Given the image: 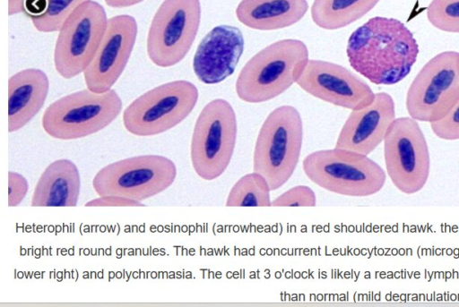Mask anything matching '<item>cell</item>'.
<instances>
[{"instance_id": "6da1fadb", "label": "cell", "mask_w": 459, "mask_h": 307, "mask_svg": "<svg viewBox=\"0 0 459 307\" xmlns=\"http://www.w3.org/2000/svg\"><path fill=\"white\" fill-rule=\"evenodd\" d=\"M346 55L352 69L370 82L394 85L411 72L419 45L401 21L377 16L351 34Z\"/></svg>"}, {"instance_id": "7a4b0ae2", "label": "cell", "mask_w": 459, "mask_h": 307, "mask_svg": "<svg viewBox=\"0 0 459 307\" xmlns=\"http://www.w3.org/2000/svg\"><path fill=\"white\" fill-rule=\"evenodd\" d=\"M307 61L308 50L303 41L273 42L245 64L236 81L237 95L247 103L273 99L297 81Z\"/></svg>"}, {"instance_id": "3957f363", "label": "cell", "mask_w": 459, "mask_h": 307, "mask_svg": "<svg viewBox=\"0 0 459 307\" xmlns=\"http://www.w3.org/2000/svg\"><path fill=\"white\" fill-rule=\"evenodd\" d=\"M302 141L303 123L296 107L281 106L265 118L254 149L253 170L267 180L271 191L281 188L293 175Z\"/></svg>"}, {"instance_id": "277c9868", "label": "cell", "mask_w": 459, "mask_h": 307, "mask_svg": "<svg viewBox=\"0 0 459 307\" xmlns=\"http://www.w3.org/2000/svg\"><path fill=\"white\" fill-rule=\"evenodd\" d=\"M302 168L316 185L345 196L376 194L386 181L384 169L368 155L339 148L308 154L302 161Z\"/></svg>"}, {"instance_id": "5b68a950", "label": "cell", "mask_w": 459, "mask_h": 307, "mask_svg": "<svg viewBox=\"0 0 459 307\" xmlns=\"http://www.w3.org/2000/svg\"><path fill=\"white\" fill-rule=\"evenodd\" d=\"M122 99L114 90L96 93L84 89L65 95L44 111V131L58 140L91 135L109 125L122 111Z\"/></svg>"}, {"instance_id": "8992f818", "label": "cell", "mask_w": 459, "mask_h": 307, "mask_svg": "<svg viewBox=\"0 0 459 307\" xmlns=\"http://www.w3.org/2000/svg\"><path fill=\"white\" fill-rule=\"evenodd\" d=\"M237 118L223 98L208 102L193 130L190 158L196 175L211 181L221 176L231 160L237 140Z\"/></svg>"}, {"instance_id": "52a82bcc", "label": "cell", "mask_w": 459, "mask_h": 307, "mask_svg": "<svg viewBox=\"0 0 459 307\" xmlns=\"http://www.w3.org/2000/svg\"><path fill=\"white\" fill-rule=\"evenodd\" d=\"M197 100L198 90L194 83L186 80L169 81L132 101L123 112V124L133 135H158L185 120Z\"/></svg>"}, {"instance_id": "ba28073f", "label": "cell", "mask_w": 459, "mask_h": 307, "mask_svg": "<svg viewBox=\"0 0 459 307\" xmlns=\"http://www.w3.org/2000/svg\"><path fill=\"white\" fill-rule=\"evenodd\" d=\"M174 162L160 155H141L102 167L92 179L99 196H121L142 201L168 189L175 181Z\"/></svg>"}, {"instance_id": "9c48e42d", "label": "cell", "mask_w": 459, "mask_h": 307, "mask_svg": "<svg viewBox=\"0 0 459 307\" xmlns=\"http://www.w3.org/2000/svg\"><path fill=\"white\" fill-rule=\"evenodd\" d=\"M459 99V52L444 51L420 69L406 94L409 115L420 122L444 118Z\"/></svg>"}, {"instance_id": "30bf717a", "label": "cell", "mask_w": 459, "mask_h": 307, "mask_svg": "<svg viewBox=\"0 0 459 307\" xmlns=\"http://www.w3.org/2000/svg\"><path fill=\"white\" fill-rule=\"evenodd\" d=\"M201 21L200 0H164L151 21L146 49L159 67L179 63L190 50Z\"/></svg>"}, {"instance_id": "8fae6325", "label": "cell", "mask_w": 459, "mask_h": 307, "mask_svg": "<svg viewBox=\"0 0 459 307\" xmlns=\"http://www.w3.org/2000/svg\"><path fill=\"white\" fill-rule=\"evenodd\" d=\"M386 173L403 193L414 194L426 184L430 171L427 141L418 121L395 118L384 139Z\"/></svg>"}, {"instance_id": "7c38bea8", "label": "cell", "mask_w": 459, "mask_h": 307, "mask_svg": "<svg viewBox=\"0 0 459 307\" xmlns=\"http://www.w3.org/2000/svg\"><path fill=\"white\" fill-rule=\"evenodd\" d=\"M104 7L88 0L80 4L58 30L54 49V65L65 79L83 73L92 61L108 24Z\"/></svg>"}, {"instance_id": "4fadbf2b", "label": "cell", "mask_w": 459, "mask_h": 307, "mask_svg": "<svg viewBox=\"0 0 459 307\" xmlns=\"http://www.w3.org/2000/svg\"><path fill=\"white\" fill-rule=\"evenodd\" d=\"M296 83L313 97L351 110L368 106L376 94L347 68L324 60L308 59Z\"/></svg>"}, {"instance_id": "5bb4252c", "label": "cell", "mask_w": 459, "mask_h": 307, "mask_svg": "<svg viewBox=\"0 0 459 307\" xmlns=\"http://www.w3.org/2000/svg\"><path fill=\"white\" fill-rule=\"evenodd\" d=\"M137 32V22L132 15L108 18L100 45L83 72L87 89L96 93L111 90L128 63Z\"/></svg>"}, {"instance_id": "9a60e30c", "label": "cell", "mask_w": 459, "mask_h": 307, "mask_svg": "<svg viewBox=\"0 0 459 307\" xmlns=\"http://www.w3.org/2000/svg\"><path fill=\"white\" fill-rule=\"evenodd\" d=\"M245 40L235 26L221 24L202 38L193 58V70L204 84H217L236 70L244 51Z\"/></svg>"}, {"instance_id": "2e32d148", "label": "cell", "mask_w": 459, "mask_h": 307, "mask_svg": "<svg viewBox=\"0 0 459 307\" xmlns=\"http://www.w3.org/2000/svg\"><path fill=\"white\" fill-rule=\"evenodd\" d=\"M395 119V105L386 92H377L368 106L351 110L338 135L335 148L368 155L382 141Z\"/></svg>"}, {"instance_id": "e0dca14e", "label": "cell", "mask_w": 459, "mask_h": 307, "mask_svg": "<svg viewBox=\"0 0 459 307\" xmlns=\"http://www.w3.org/2000/svg\"><path fill=\"white\" fill-rule=\"evenodd\" d=\"M49 90V81L40 69L27 68L8 81V132L25 126L42 108Z\"/></svg>"}, {"instance_id": "ac0fdd59", "label": "cell", "mask_w": 459, "mask_h": 307, "mask_svg": "<svg viewBox=\"0 0 459 307\" xmlns=\"http://www.w3.org/2000/svg\"><path fill=\"white\" fill-rule=\"evenodd\" d=\"M80 187V174L76 165L66 158L55 160L45 168L36 183L30 205L75 207Z\"/></svg>"}, {"instance_id": "d6986e66", "label": "cell", "mask_w": 459, "mask_h": 307, "mask_svg": "<svg viewBox=\"0 0 459 307\" xmlns=\"http://www.w3.org/2000/svg\"><path fill=\"white\" fill-rule=\"evenodd\" d=\"M307 9V0H241L236 16L248 28L273 30L297 23Z\"/></svg>"}, {"instance_id": "ffe728a7", "label": "cell", "mask_w": 459, "mask_h": 307, "mask_svg": "<svg viewBox=\"0 0 459 307\" xmlns=\"http://www.w3.org/2000/svg\"><path fill=\"white\" fill-rule=\"evenodd\" d=\"M380 0H314L311 17L325 30H338L367 14Z\"/></svg>"}, {"instance_id": "44dd1931", "label": "cell", "mask_w": 459, "mask_h": 307, "mask_svg": "<svg viewBox=\"0 0 459 307\" xmlns=\"http://www.w3.org/2000/svg\"><path fill=\"white\" fill-rule=\"evenodd\" d=\"M88 0H28L23 13L39 32L58 31L67 17Z\"/></svg>"}, {"instance_id": "7402d4cb", "label": "cell", "mask_w": 459, "mask_h": 307, "mask_svg": "<svg viewBox=\"0 0 459 307\" xmlns=\"http://www.w3.org/2000/svg\"><path fill=\"white\" fill-rule=\"evenodd\" d=\"M270 185L259 173L252 172L240 177L230 189L227 207H270Z\"/></svg>"}, {"instance_id": "603a6c76", "label": "cell", "mask_w": 459, "mask_h": 307, "mask_svg": "<svg viewBox=\"0 0 459 307\" xmlns=\"http://www.w3.org/2000/svg\"><path fill=\"white\" fill-rule=\"evenodd\" d=\"M427 17L435 28L459 33V0H432L427 8Z\"/></svg>"}, {"instance_id": "cb8c5ba5", "label": "cell", "mask_w": 459, "mask_h": 307, "mask_svg": "<svg viewBox=\"0 0 459 307\" xmlns=\"http://www.w3.org/2000/svg\"><path fill=\"white\" fill-rule=\"evenodd\" d=\"M316 197L314 191L306 185H297L272 200L273 207H315Z\"/></svg>"}, {"instance_id": "d4e9b609", "label": "cell", "mask_w": 459, "mask_h": 307, "mask_svg": "<svg viewBox=\"0 0 459 307\" xmlns=\"http://www.w3.org/2000/svg\"><path fill=\"white\" fill-rule=\"evenodd\" d=\"M430 127L434 134L442 140H459V99L444 118L431 123Z\"/></svg>"}, {"instance_id": "484cf974", "label": "cell", "mask_w": 459, "mask_h": 307, "mask_svg": "<svg viewBox=\"0 0 459 307\" xmlns=\"http://www.w3.org/2000/svg\"><path fill=\"white\" fill-rule=\"evenodd\" d=\"M29 183L21 174L13 171L8 173V206H18L27 194Z\"/></svg>"}, {"instance_id": "4316f807", "label": "cell", "mask_w": 459, "mask_h": 307, "mask_svg": "<svg viewBox=\"0 0 459 307\" xmlns=\"http://www.w3.org/2000/svg\"><path fill=\"white\" fill-rule=\"evenodd\" d=\"M87 207H141L143 204L135 200L121 196H99L85 203Z\"/></svg>"}, {"instance_id": "83f0119b", "label": "cell", "mask_w": 459, "mask_h": 307, "mask_svg": "<svg viewBox=\"0 0 459 307\" xmlns=\"http://www.w3.org/2000/svg\"><path fill=\"white\" fill-rule=\"evenodd\" d=\"M28 0H8V15L13 16L23 13Z\"/></svg>"}, {"instance_id": "f1b7e54d", "label": "cell", "mask_w": 459, "mask_h": 307, "mask_svg": "<svg viewBox=\"0 0 459 307\" xmlns=\"http://www.w3.org/2000/svg\"><path fill=\"white\" fill-rule=\"evenodd\" d=\"M106 4L113 8H125L137 4L143 0H104Z\"/></svg>"}]
</instances>
